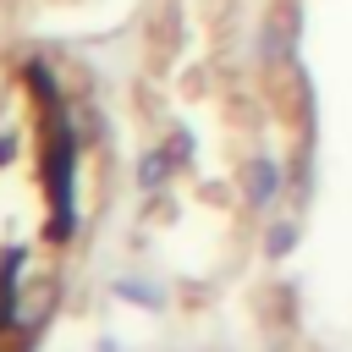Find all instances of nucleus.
I'll list each match as a JSON object with an SVG mask.
<instances>
[{"label":"nucleus","instance_id":"obj_2","mask_svg":"<svg viewBox=\"0 0 352 352\" xmlns=\"http://www.w3.org/2000/svg\"><path fill=\"white\" fill-rule=\"evenodd\" d=\"M170 160H176L170 148H148V154L138 160V187H143V192H160V187L170 182Z\"/></svg>","mask_w":352,"mask_h":352},{"label":"nucleus","instance_id":"obj_4","mask_svg":"<svg viewBox=\"0 0 352 352\" xmlns=\"http://www.w3.org/2000/svg\"><path fill=\"white\" fill-rule=\"evenodd\" d=\"M264 248H270V258H286V253L297 248V220L286 214V220H280V226L270 231V242H264Z\"/></svg>","mask_w":352,"mask_h":352},{"label":"nucleus","instance_id":"obj_3","mask_svg":"<svg viewBox=\"0 0 352 352\" xmlns=\"http://www.w3.org/2000/svg\"><path fill=\"white\" fill-rule=\"evenodd\" d=\"M110 292H116V297H126V302H143V308H165V286H154V280H138V275H121Z\"/></svg>","mask_w":352,"mask_h":352},{"label":"nucleus","instance_id":"obj_1","mask_svg":"<svg viewBox=\"0 0 352 352\" xmlns=\"http://www.w3.org/2000/svg\"><path fill=\"white\" fill-rule=\"evenodd\" d=\"M280 187H286V176H280V165H275L270 154H258V160L242 165V198H248L253 209H270V204L280 198Z\"/></svg>","mask_w":352,"mask_h":352}]
</instances>
